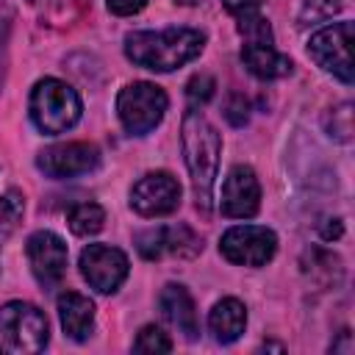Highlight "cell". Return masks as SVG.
Returning a JSON list of instances; mask_svg holds the SVG:
<instances>
[{
	"label": "cell",
	"instance_id": "obj_1",
	"mask_svg": "<svg viewBox=\"0 0 355 355\" xmlns=\"http://www.w3.org/2000/svg\"><path fill=\"white\" fill-rule=\"evenodd\" d=\"M205 47V33L194 28L133 31L125 36V55L150 72H172L194 61Z\"/></svg>",
	"mask_w": 355,
	"mask_h": 355
},
{
	"label": "cell",
	"instance_id": "obj_2",
	"mask_svg": "<svg viewBox=\"0 0 355 355\" xmlns=\"http://www.w3.org/2000/svg\"><path fill=\"white\" fill-rule=\"evenodd\" d=\"M180 141H183V158H186V166H189V175H191L194 202L202 214H208L211 202H214L216 172H219L222 136L216 133V128L200 111L191 108L183 116Z\"/></svg>",
	"mask_w": 355,
	"mask_h": 355
},
{
	"label": "cell",
	"instance_id": "obj_3",
	"mask_svg": "<svg viewBox=\"0 0 355 355\" xmlns=\"http://www.w3.org/2000/svg\"><path fill=\"white\" fill-rule=\"evenodd\" d=\"M31 119L44 136H58L67 133L69 128L78 125L83 114V103L78 92L58 80V78H42L33 92H31Z\"/></svg>",
	"mask_w": 355,
	"mask_h": 355
},
{
	"label": "cell",
	"instance_id": "obj_4",
	"mask_svg": "<svg viewBox=\"0 0 355 355\" xmlns=\"http://www.w3.org/2000/svg\"><path fill=\"white\" fill-rule=\"evenodd\" d=\"M47 338H50V324L44 311L22 300L0 305V352L33 355L47 347Z\"/></svg>",
	"mask_w": 355,
	"mask_h": 355
},
{
	"label": "cell",
	"instance_id": "obj_5",
	"mask_svg": "<svg viewBox=\"0 0 355 355\" xmlns=\"http://www.w3.org/2000/svg\"><path fill=\"white\" fill-rule=\"evenodd\" d=\"M166 92L150 80L128 83L116 97V116L130 136H147L155 130L166 114Z\"/></svg>",
	"mask_w": 355,
	"mask_h": 355
},
{
	"label": "cell",
	"instance_id": "obj_6",
	"mask_svg": "<svg viewBox=\"0 0 355 355\" xmlns=\"http://www.w3.org/2000/svg\"><path fill=\"white\" fill-rule=\"evenodd\" d=\"M308 55L341 83H352V22H333L308 39Z\"/></svg>",
	"mask_w": 355,
	"mask_h": 355
},
{
	"label": "cell",
	"instance_id": "obj_7",
	"mask_svg": "<svg viewBox=\"0 0 355 355\" xmlns=\"http://www.w3.org/2000/svg\"><path fill=\"white\" fill-rule=\"evenodd\" d=\"M219 252L236 266H263L277 252V236L261 225H236L222 233Z\"/></svg>",
	"mask_w": 355,
	"mask_h": 355
},
{
	"label": "cell",
	"instance_id": "obj_8",
	"mask_svg": "<svg viewBox=\"0 0 355 355\" xmlns=\"http://www.w3.org/2000/svg\"><path fill=\"white\" fill-rule=\"evenodd\" d=\"M78 266H80L83 280L100 294H114L130 272L128 255L111 244H89L80 252Z\"/></svg>",
	"mask_w": 355,
	"mask_h": 355
},
{
	"label": "cell",
	"instance_id": "obj_9",
	"mask_svg": "<svg viewBox=\"0 0 355 355\" xmlns=\"http://www.w3.org/2000/svg\"><path fill=\"white\" fill-rule=\"evenodd\" d=\"M180 205V183L169 172H147L130 189V208L141 216H166Z\"/></svg>",
	"mask_w": 355,
	"mask_h": 355
},
{
	"label": "cell",
	"instance_id": "obj_10",
	"mask_svg": "<svg viewBox=\"0 0 355 355\" xmlns=\"http://www.w3.org/2000/svg\"><path fill=\"white\" fill-rule=\"evenodd\" d=\"M100 164V150L89 141H67V144H53L47 150L39 153L36 166L47 175V178H78V175H89L92 169H97Z\"/></svg>",
	"mask_w": 355,
	"mask_h": 355
},
{
	"label": "cell",
	"instance_id": "obj_11",
	"mask_svg": "<svg viewBox=\"0 0 355 355\" xmlns=\"http://www.w3.org/2000/svg\"><path fill=\"white\" fill-rule=\"evenodd\" d=\"M25 252H28L33 277L44 288H53L61 283V277L67 272V244L61 236H55L53 230H36L28 239Z\"/></svg>",
	"mask_w": 355,
	"mask_h": 355
},
{
	"label": "cell",
	"instance_id": "obj_12",
	"mask_svg": "<svg viewBox=\"0 0 355 355\" xmlns=\"http://www.w3.org/2000/svg\"><path fill=\"white\" fill-rule=\"evenodd\" d=\"M261 208V183L252 172V166H233L222 183L219 211L227 219H250Z\"/></svg>",
	"mask_w": 355,
	"mask_h": 355
},
{
	"label": "cell",
	"instance_id": "obj_13",
	"mask_svg": "<svg viewBox=\"0 0 355 355\" xmlns=\"http://www.w3.org/2000/svg\"><path fill=\"white\" fill-rule=\"evenodd\" d=\"M158 308H161L164 319H166L178 333H183L186 341H194V338L200 336L197 308H194V300H191V294L186 291V286H180V283L164 286V291L158 294Z\"/></svg>",
	"mask_w": 355,
	"mask_h": 355
},
{
	"label": "cell",
	"instance_id": "obj_14",
	"mask_svg": "<svg viewBox=\"0 0 355 355\" xmlns=\"http://www.w3.org/2000/svg\"><path fill=\"white\" fill-rule=\"evenodd\" d=\"M58 319L72 341H86L94 330V302L78 291H64L58 297Z\"/></svg>",
	"mask_w": 355,
	"mask_h": 355
},
{
	"label": "cell",
	"instance_id": "obj_15",
	"mask_svg": "<svg viewBox=\"0 0 355 355\" xmlns=\"http://www.w3.org/2000/svg\"><path fill=\"white\" fill-rule=\"evenodd\" d=\"M241 64L247 67L250 75H255L261 80H277V78L291 75V69H294L291 58L277 53L272 44H244Z\"/></svg>",
	"mask_w": 355,
	"mask_h": 355
},
{
	"label": "cell",
	"instance_id": "obj_16",
	"mask_svg": "<svg viewBox=\"0 0 355 355\" xmlns=\"http://www.w3.org/2000/svg\"><path fill=\"white\" fill-rule=\"evenodd\" d=\"M208 327L219 344H233L247 327V308L236 297L219 300L208 313Z\"/></svg>",
	"mask_w": 355,
	"mask_h": 355
},
{
	"label": "cell",
	"instance_id": "obj_17",
	"mask_svg": "<svg viewBox=\"0 0 355 355\" xmlns=\"http://www.w3.org/2000/svg\"><path fill=\"white\" fill-rule=\"evenodd\" d=\"M302 275L316 286V288H336L344 277L341 258L330 250L313 247L302 255Z\"/></svg>",
	"mask_w": 355,
	"mask_h": 355
},
{
	"label": "cell",
	"instance_id": "obj_18",
	"mask_svg": "<svg viewBox=\"0 0 355 355\" xmlns=\"http://www.w3.org/2000/svg\"><path fill=\"white\" fill-rule=\"evenodd\" d=\"M161 241H164V255H178V258H194L202 250L200 236L189 225H169L161 227Z\"/></svg>",
	"mask_w": 355,
	"mask_h": 355
},
{
	"label": "cell",
	"instance_id": "obj_19",
	"mask_svg": "<svg viewBox=\"0 0 355 355\" xmlns=\"http://www.w3.org/2000/svg\"><path fill=\"white\" fill-rule=\"evenodd\" d=\"M67 225L75 236H94L105 225V211L97 202H78L67 214Z\"/></svg>",
	"mask_w": 355,
	"mask_h": 355
},
{
	"label": "cell",
	"instance_id": "obj_20",
	"mask_svg": "<svg viewBox=\"0 0 355 355\" xmlns=\"http://www.w3.org/2000/svg\"><path fill=\"white\" fill-rule=\"evenodd\" d=\"M236 28H239L244 44H272V28H269V19H263L258 11L239 14V17H236Z\"/></svg>",
	"mask_w": 355,
	"mask_h": 355
},
{
	"label": "cell",
	"instance_id": "obj_21",
	"mask_svg": "<svg viewBox=\"0 0 355 355\" xmlns=\"http://www.w3.org/2000/svg\"><path fill=\"white\" fill-rule=\"evenodd\" d=\"M324 130H327V136H333L336 141H341V144H349L352 141V103H341V105H336V108H330L327 111V116H324Z\"/></svg>",
	"mask_w": 355,
	"mask_h": 355
},
{
	"label": "cell",
	"instance_id": "obj_22",
	"mask_svg": "<svg viewBox=\"0 0 355 355\" xmlns=\"http://www.w3.org/2000/svg\"><path fill=\"white\" fill-rule=\"evenodd\" d=\"M22 211H25V202H22V194L17 189H8L3 197H0V230L8 236L19 219H22Z\"/></svg>",
	"mask_w": 355,
	"mask_h": 355
},
{
	"label": "cell",
	"instance_id": "obj_23",
	"mask_svg": "<svg viewBox=\"0 0 355 355\" xmlns=\"http://www.w3.org/2000/svg\"><path fill=\"white\" fill-rule=\"evenodd\" d=\"M133 349L136 352H169L172 349V341L166 338V333L155 324H144L133 341Z\"/></svg>",
	"mask_w": 355,
	"mask_h": 355
},
{
	"label": "cell",
	"instance_id": "obj_24",
	"mask_svg": "<svg viewBox=\"0 0 355 355\" xmlns=\"http://www.w3.org/2000/svg\"><path fill=\"white\" fill-rule=\"evenodd\" d=\"M214 92H216V80L211 75H202V72L194 75V78H189V83H186V97L194 105H205L214 97Z\"/></svg>",
	"mask_w": 355,
	"mask_h": 355
},
{
	"label": "cell",
	"instance_id": "obj_25",
	"mask_svg": "<svg viewBox=\"0 0 355 355\" xmlns=\"http://www.w3.org/2000/svg\"><path fill=\"white\" fill-rule=\"evenodd\" d=\"M136 250L141 258L147 261H158L164 258V241H161V227H150V230H141L136 236Z\"/></svg>",
	"mask_w": 355,
	"mask_h": 355
},
{
	"label": "cell",
	"instance_id": "obj_26",
	"mask_svg": "<svg viewBox=\"0 0 355 355\" xmlns=\"http://www.w3.org/2000/svg\"><path fill=\"white\" fill-rule=\"evenodd\" d=\"M341 6H344V0H305V6H302V11H300V22L305 25L308 19H311V22L327 19V17H333Z\"/></svg>",
	"mask_w": 355,
	"mask_h": 355
},
{
	"label": "cell",
	"instance_id": "obj_27",
	"mask_svg": "<svg viewBox=\"0 0 355 355\" xmlns=\"http://www.w3.org/2000/svg\"><path fill=\"white\" fill-rule=\"evenodd\" d=\"M31 3L39 8V14L44 19H50V22H67V19H72V8H75L78 0H31Z\"/></svg>",
	"mask_w": 355,
	"mask_h": 355
},
{
	"label": "cell",
	"instance_id": "obj_28",
	"mask_svg": "<svg viewBox=\"0 0 355 355\" xmlns=\"http://www.w3.org/2000/svg\"><path fill=\"white\" fill-rule=\"evenodd\" d=\"M225 116H227V122L236 125V128L247 125V119H250V103H247V97H244L241 92L227 94V100H225Z\"/></svg>",
	"mask_w": 355,
	"mask_h": 355
},
{
	"label": "cell",
	"instance_id": "obj_29",
	"mask_svg": "<svg viewBox=\"0 0 355 355\" xmlns=\"http://www.w3.org/2000/svg\"><path fill=\"white\" fill-rule=\"evenodd\" d=\"M105 6H108V11L116 14V17H130V14H139V11L147 6V0H108Z\"/></svg>",
	"mask_w": 355,
	"mask_h": 355
},
{
	"label": "cell",
	"instance_id": "obj_30",
	"mask_svg": "<svg viewBox=\"0 0 355 355\" xmlns=\"http://www.w3.org/2000/svg\"><path fill=\"white\" fill-rule=\"evenodd\" d=\"M261 3H263V0H222V6H225L233 17H239V14H250V11H258V8H261Z\"/></svg>",
	"mask_w": 355,
	"mask_h": 355
},
{
	"label": "cell",
	"instance_id": "obj_31",
	"mask_svg": "<svg viewBox=\"0 0 355 355\" xmlns=\"http://www.w3.org/2000/svg\"><path fill=\"white\" fill-rule=\"evenodd\" d=\"M341 233H344L341 219H327V225L322 227V239H324V241H333V239H338Z\"/></svg>",
	"mask_w": 355,
	"mask_h": 355
}]
</instances>
